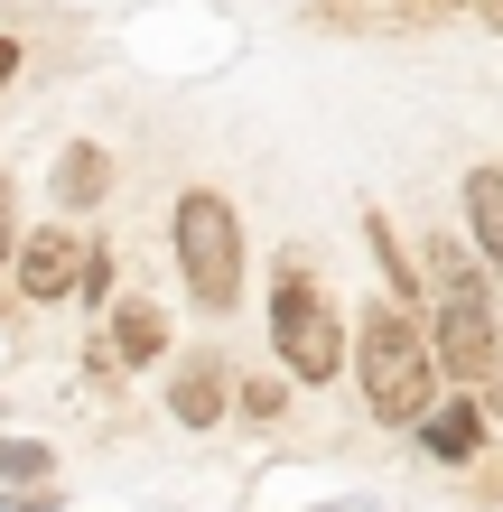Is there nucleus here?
I'll return each mask as SVG.
<instances>
[{
    "instance_id": "nucleus-1",
    "label": "nucleus",
    "mask_w": 503,
    "mask_h": 512,
    "mask_svg": "<svg viewBox=\"0 0 503 512\" xmlns=\"http://www.w3.org/2000/svg\"><path fill=\"white\" fill-rule=\"evenodd\" d=\"M345 373H354V391H364V410L382 419V429H420V419L438 410V391H448L420 308H392V298H373V317L354 326Z\"/></svg>"
},
{
    "instance_id": "nucleus-2",
    "label": "nucleus",
    "mask_w": 503,
    "mask_h": 512,
    "mask_svg": "<svg viewBox=\"0 0 503 512\" xmlns=\"http://www.w3.org/2000/svg\"><path fill=\"white\" fill-rule=\"evenodd\" d=\"M168 252H177V280L205 317H233V298H243V270H252V243H243V215H233V196L215 187H187L168 205Z\"/></svg>"
},
{
    "instance_id": "nucleus-3",
    "label": "nucleus",
    "mask_w": 503,
    "mask_h": 512,
    "mask_svg": "<svg viewBox=\"0 0 503 512\" xmlns=\"http://www.w3.org/2000/svg\"><path fill=\"white\" fill-rule=\"evenodd\" d=\"M271 354H280V382H308V391L336 382L345 354H354V336H345V317L327 308L308 252H280L271 261Z\"/></svg>"
},
{
    "instance_id": "nucleus-4",
    "label": "nucleus",
    "mask_w": 503,
    "mask_h": 512,
    "mask_svg": "<svg viewBox=\"0 0 503 512\" xmlns=\"http://www.w3.org/2000/svg\"><path fill=\"white\" fill-rule=\"evenodd\" d=\"M84 224H38V233H19V261H10V289L28 298V308H56V298H75L84 280Z\"/></svg>"
},
{
    "instance_id": "nucleus-5",
    "label": "nucleus",
    "mask_w": 503,
    "mask_h": 512,
    "mask_svg": "<svg viewBox=\"0 0 503 512\" xmlns=\"http://www.w3.org/2000/svg\"><path fill=\"white\" fill-rule=\"evenodd\" d=\"M224 410H233V354H215V345L168 354V419L177 429H215Z\"/></svg>"
},
{
    "instance_id": "nucleus-6",
    "label": "nucleus",
    "mask_w": 503,
    "mask_h": 512,
    "mask_svg": "<svg viewBox=\"0 0 503 512\" xmlns=\"http://www.w3.org/2000/svg\"><path fill=\"white\" fill-rule=\"evenodd\" d=\"M410 438H420L429 466H476L485 457V401H476V391H438V410Z\"/></svg>"
},
{
    "instance_id": "nucleus-7",
    "label": "nucleus",
    "mask_w": 503,
    "mask_h": 512,
    "mask_svg": "<svg viewBox=\"0 0 503 512\" xmlns=\"http://www.w3.org/2000/svg\"><path fill=\"white\" fill-rule=\"evenodd\" d=\"M47 187H56V215H94V205L112 196V149L103 140H66L56 168H47Z\"/></svg>"
},
{
    "instance_id": "nucleus-8",
    "label": "nucleus",
    "mask_w": 503,
    "mask_h": 512,
    "mask_svg": "<svg viewBox=\"0 0 503 512\" xmlns=\"http://www.w3.org/2000/svg\"><path fill=\"white\" fill-rule=\"evenodd\" d=\"M103 345H112V364H122V373L168 364V308H159V298H122L112 326H103Z\"/></svg>"
},
{
    "instance_id": "nucleus-9",
    "label": "nucleus",
    "mask_w": 503,
    "mask_h": 512,
    "mask_svg": "<svg viewBox=\"0 0 503 512\" xmlns=\"http://www.w3.org/2000/svg\"><path fill=\"white\" fill-rule=\"evenodd\" d=\"M457 205H466V233H476V261L494 270V289H503V168H466Z\"/></svg>"
},
{
    "instance_id": "nucleus-10",
    "label": "nucleus",
    "mask_w": 503,
    "mask_h": 512,
    "mask_svg": "<svg viewBox=\"0 0 503 512\" xmlns=\"http://www.w3.org/2000/svg\"><path fill=\"white\" fill-rule=\"evenodd\" d=\"M364 243H373V261H382V289H392V308H420V270H410V252H401V233H392V215L382 205H364Z\"/></svg>"
},
{
    "instance_id": "nucleus-11",
    "label": "nucleus",
    "mask_w": 503,
    "mask_h": 512,
    "mask_svg": "<svg viewBox=\"0 0 503 512\" xmlns=\"http://www.w3.org/2000/svg\"><path fill=\"white\" fill-rule=\"evenodd\" d=\"M0 485H56V447L47 438H0Z\"/></svg>"
},
{
    "instance_id": "nucleus-12",
    "label": "nucleus",
    "mask_w": 503,
    "mask_h": 512,
    "mask_svg": "<svg viewBox=\"0 0 503 512\" xmlns=\"http://www.w3.org/2000/svg\"><path fill=\"white\" fill-rule=\"evenodd\" d=\"M280 401H289V382H271V373L233 382V410H243V419H280Z\"/></svg>"
},
{
    "instance_id": "nucleus-13",
    "label": "nucleus",
    "mask_w": 503,
    "mask_h": 512,
    "mask_svg": "<svg viewBox=\"0 0 503 512\" xmlns=\"http://www.w3.org/2000/svg\"><path fill=\"white\" fill-rule=\"evenodd\" d=\"M75 298H84V308H103V298H112V243H94V252H84V280H75Z\"/></svg>"
},
{
    "instance_id": "nucleus-14",
    "label": "nucleus",
    "mask_w": 503,
    "mask_h": 512,
    "mask_svg": "<svg viewBox=\"0 0 503 512\" xmlns=\"http://www.w3.org/2000/svg\"><path fill=\"white\" fill-rule=\"evenodd\" d=\"M0 512H66V485H0Z\"/></svg>"
},
{
    "instance_id": "nucleus-15",
    "label": "nucleus",
    "mask_w": 503,
    "mask_h": 512,
    "mask_svg": "<svg viewBox=\"0 0 503 512\" xmlns=\"http://www.w3.org/2000/svg\"><path fill=\"white\" fill-rule=\"evenodd\" d=\"M19 261V177L0 168V270Z\"/></svg>"
},
{
    "instance_id": "nucleus-16",
    "label": "nucleus",
    "mask_w": 503,
    "mask_h": 512,
    "mask_svg": "<svg viewBox=\"0 0 503 512\" xmlns=\"http://www.w3.org/2000/svg\"><path fill=\"white\" fill-rule=\"evenodd\" d=\"M19 66H28V56H19V38H0V84H10Z\"/></svg>"
},
{
    "instance_id": "nucleus-17",
    "label": "nucleus",
    "mask_w": 503,
    "mask_h": 512,
    "mask_svg": "<svg viewBox=\"0 0 503 512\" xmlns=\"http://www.w3.org/2000/svg\"><path fill=\"white\" fill-rule=\"evenodd\" d=\"M494 28H503V0H494Z\"/></svg>"
}]
</instances>
